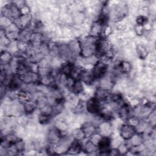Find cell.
Segmentation results:
<instances>
[{"instance_id":"1","label":"cell","mask_w":156,"mask_h":156,"mask_svg":"<svg viewBox=\"0 0 156 156\" xmlns=\"http://www.w3.org/2000/svg\"><path fill=\"white\" fill-rule=\"evenodd\" d=\"M108 66L104 64L101 60H98L93 66L91 72L94 79L98 80L104 77L108 73Z\"/></svg>"},{"instance_id":"2","label":"cell","mask_w":156,"mask_h":156,"mask_svg":"<svg viewBox=\"0 0 156 156\" xmlns=\"http://www.w3.org/2000/svg\"><path fill=\"white\" fill-rule=\"evenodd\" d=\"M119 136L123 140H129L136 133L135 128L126 122L122 123L119 128Z\"/></svg>"},{"instance_id":"3","label":"cell","mask_w":156,"mask_h":156,"mask_svg":"<svg viewBox=\"0 0 156 156\" xmlns=\"http://www.w3.org/2000/svg\"><path fill=\"white\" fill-rule=\"evenodd\" d=\"M100 108V103L98 99L92 96L86 101V111L90 115H98Z\"/></svg>"},{"instance_id":"4","label":"cell","mask_w":156,"mask_h":156,"mask_svg":"<svg viewBox=\"0 0 156 156\" xmlns=\"http://www.w3.org/2000/svg\"><path fill=\"white\" fill-rule=\"evenodd\" d=\"M113 131L112 124L109 121L104 120L97 127V132L104 136H110Z\"/></svg>"},{"instance_id":"5","label":"cell","mask_w":156,"mask_h":156,"mask_svg":"<svg viewBox=\"0 0 156 156\" xmlns=\"http://www.w3.org/2000/svg\"><path fill=\"white\" fill-rule=\"evenodd\" d=\"M80 127L83 131L85 138L87 139L89 138L92 135L97 132V127L90 121H85L81 125Z\"/></svg>"},{"instance_id":"6","label":"cell","mask_w":156,"mask_h":156,"mask_svg":"<svg viewBox=\"0 0 156 156\" xmlns=\"http://www.w3.org/2000/svg\"><path fill=\"white\" fill-rule=\"evenodd\" d=\"M80 80L83 84L88 85H93L95 80H96L94 79L91 71H88L85 69H84L80 77Z\"/></svg>"},{"instance_id":"7","label":"cell","mask_w":156,"mask_h":156,"mask_svg":"<svg viewBox=\"0 0 156 156\" xmlns=\"http://www.w3.org/2000/svg\"><path fill=\"white\" fill-rule=\"evenodd\" d=\"M24 113L26 115H32L37 109V105L34 101H28L23 103Z\"/></svg>"},{"instance_id":"8","label":"cell","mask_w":156,"mask_h":156,"mask_svg":"<svg viewBox=\"0 0 156 156\" xmlns=\"http://www.w3.org/2000/svg\"><path fill=\"white\" fill-rule=\"evenodd\" d=\"M83 148L87 154H94L98 152V147L93 143L90 140H87L85 143H83Z\"/></svg>"},{"instance_id":"9","label":"cell","mask_w":156,"mask_h":156,"mask_svg":"<svg viewBox=\"0 0 156 156\" xmlns=\"http://www.w3.org/2000/svg\"><path fill=\"white\" fill-rule=\"evenodd\" d=\"M144 140V138L143 134L136 132L129 140L130 141L129 144L131 147H136L143 143Z\"/></svg>"},{"instance_id":"10","label":"cell","mask_w":156,"mask_h":156,"mask_svg":"<svg viewBox=\"0 0 156 156\" xmlns=\"http://www.w3.org/2000/svg\"><path fill=\"white\" fill-rule=\"evenodd\" d=\"M13 58V55L7 50L1 51V63L9 64Z\"/></svg>"},{"instance_id":"11","label":"cell","mask_w":156,"mask_h":156,"mask_svg":"<svg viewBox=\"0 0 156 156\" xmlns=\"http://www.w3.org/2000/svg\"><path fill=\"white\" fill-rule=\"evenodd\" d=\"M71 133L72 134V135L73 136L74 139L77 140L83 141L85 139H87L85 138L83 131L80 127L72 129Z\"/></svg>"},{"instance_id":"12","label":"cell","mask_w":156,"mask_h":156,"mask_svg":"<svg viewBox=\"0 0 156 156\" xmlns=\"http://www.w3.org/2000/svg\"><path fill=\"white\" fill-rule=\"evenodd\" d=\"M83 90V83L80 80H76L72 87L70 89V91L76 94H79Z\"/></svg>"},{"instance_id":"13","label":"cell","mask_w":156,"mask_h":156,"mask_svg":"<svg viewBox=\"0 0 156 156\" xmlns=\"http://www.w3.org/2000/svg\"><path fill=\"white\" fill-rule=\"evenodd\" d=\"M12 23H13V21L10 19H9V18H8L3 16V15L1 16L0 24H1V29L4 30L8 26H9Z\"/></svg>"},{"instance_id":"14","label":"cell","mask_w":156,"mask_h":156,"mask_svg":"<svg viewBox=\"0 0 156 156\" xmlns=\"http://www.w3.org/2000/svg\"><path fill=\"white\" fill-rule=\"evenodd\" d=\"M140 121V119L138 118V117L135 116H131L126 120V123L135 127L138 124Z\"/></svg>"}]
</instances>
